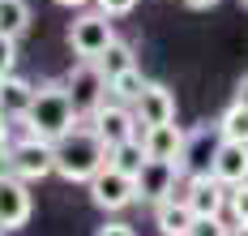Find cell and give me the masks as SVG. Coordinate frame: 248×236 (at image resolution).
<instances>
[{
	"label": "cell",
	"instance_id": "6da1fadb",
	"mask_svg": "<svg viewBox=\"0 0 248 236\" xmlns=\"http://www.w3.org/2000/svg\"><path fill=\"white\" fill-rule=\"evenodd\" d=\"M107 159H111V151L103 146V137L81 120L77 129H69L56 142V176L69 185H90L107 168Z\"/></svg>",
	"mask_w": 248,
	"mask_h": 236
},
{
	"label": "cell",
	"instance_id": "7a4b0ae2",
	"mask_svg": "<svg viewBox=\"0 0 248 236\" xmlns=\"http://www.w3.org/2000/svg\"><path fill=\"white\" fill-rule=\"evenodd\" d=\"M17 125H26V133H30V137L60 142L69 129H77V125H81V116H77L73 95H69V86H64V82H43V86L34 90L30 112H26Z\"/></svg>",
	"mask_w": 248,
	"mask_h": 236
},
{
	"label": "cell",
	"instance_id": "3957f363",
	"mask_svg": "<svg viewBox=\"0 0 248 236\" xmlns=\"http://www.w3.org/2000/svg\"><path fill=\"white\" fill-rule=\"evenodd\" d=\"M64 86H69V95H73V107H77L81 120H90V116L111 99V82L103 78L99 60H77L73 69L64 73Z\"/></svg>",
	"mask_w": 248,
	"mask_h": 236
},
{
	"label": "cell",
	"instance_id": "277c9868",
	"mask_svg": "<svg viewBox=\"0 0 248 236\" xmlns=\"http://www.w3.org/2000/svg\"><path fill=\"white\" fill-rule=\"evenodd\" d=\"M86 125L103 137V146H107V151H116V146H124V142H137V137H141V125H137L133 103H120V99H107V103H103Z\"/></svg>",
	"mask_w": 248,
	"mask_h": 236
},
{
	"label": "cell",
	"instance_id": "5b68a950",
	"mask_svg": "<svg viewBox=\"0 0 248 236\" xmlns=\"http://www.w3.org/2000/svg\"><path fill=\"white\" fill-rule=\"evenodd\" d=\"M218 146H223V129L218 120L214 125H197L188 129V142H184V155H180V176H214V159H218Z\"/></svg>",
	"mask_w": 248,
	"mask_h": 236
},
{
	"label": "cell",
	"instance_id": "8992f818",
	"mask_svg": "<svg viewBox=\"0 0 248 236\" xmlns=\"http://www.w3.org/2000/svg\"><path fill=\"white\" fill-rule=\"evenodd\" d=\"M9 172L13 176H22L26 185L43 181L56 172V142H43V137H17L13 142V155H9Z\"/></svg>",
	"mask_w": 248,
	"mask_h": 236
},
{
	"label": "cell",
	"instance_id": "52a82bcc",
	"mask_svg": "<svg viewBox=\"0 0 248 236\" xmlns=\"http://www.w3.org/2000/svg\"><path fill=\"white\" fill-rule=\"evenodd\" d=\"M116 43V30H111V17L107 13H81L73 17V26H69V48H73L81 60H99L107 48Z\"/></svg>",
	"mask_w": 248,
	"mask_h": 236
},
{
	"label": "cell",
	"instance_id": "ba28073f",
	"mask_svg": "<svg viewBox=\"0 0 248 236\" xmlns=\"http://www.w3.org/2000/svg\"><path fill=\"white\" fill-rule=\"evenodd\" d=\"M90 202L99 210H124L137 202V176H128V172H120V168H103L99 176L90 181Z\"/></svg>",
	"mask_w": 248,
	"mask_h": 236
},
{
	"label": "cell",
	"instance_id": "9c48e42d",
	"mask_svg": "<svg viewBox=\"0 0 248 236\" xmlns=\"http://www.w3.org/2000/svg\"><path fill=\"white\" fill-rule=\"evenodd\" d=\"M175 176H180L175 163H167V159H146V168L137 172V202L163 206L167 198H175Z\"/></svg>",
	"mask_w": 248,
	"mask_h": 236
},
{
	"label": "cell",
	"instance_id": "30bf717a",
	"mask_svg": "<svg viewBox=\"0 0 248 236\" xmlns=\"http://www.w3.org/2000/svg\"><path fill=\"white\" fill-rule=\"evenodd\" d=\"M30 210H34L30 185H26L22 176H13V172H0V223H4L9 232H17V228L30 223Z\"/></svg>",
	"mask_w": 248,
	"mask_h": 236
},
{
	"label": "cell",
	"instance_id": "8fae6325",
	"mask_svg": "<svg viewBox=\"0 0 248 236\" xmlns=\"http://www.w3.org/2000/svg\"><path fill=\"white\" fill-rule=\"evenodd\" d=\"M184 202L193 206L197 219H218L231 202V189H227L218 176H193L188 181V193H184Z\"/></svg>",
	"mask_w": 248,
	"mask_h": 236
},
{
	"label": "cell",
	"instance_id": "7c38bea8",
	"mask_svg": "<svg viewBox=\"0 0 248 236\" xmlns=\"http://www.w3.org/2000/svg\"><path fill=\"white\" fill-rule=\"evenodd\" d=\"M133 112H137V125L141 129H150V125H171L175 120V95L163 82H146V90L133 103Z\"/></svg>",
	"mask_w": 248,
	"mask_h": 236
},
{
	"label": "cell",
	"instance_id": "4fadbf2b",
	"mask_svg": "<svg viewBox=\"0 0 248 236\" xmlns=\"http://www.w3.org/2000/svg\"><path fill=\"white\" fill-rule=\"evenodd\" d=\"M184 142H188V133L180 129V125H150L141 129V146H146V159H167V163H180L184 155Z\"/></svg>",
	"mask_w": 248,
	"mask_h": 236
},
{
	"label": "cell",
	"instance_id": "5bb4252c",
	"mask_svg": "<svg viewBox=\"0 0 248 236\" xmlns=\"http://www.w3.org/2000/svg\"><path fill=\"white\" fill-rule=\"evenodd\" d=\"M214 176L227 185V189H235V185L248 181V146L244 142H227L218 146V159H214Z\"/></svg>",
	"mask_w": 248,
	"mask_h": 236
},
{
	"label": "cell",
	"instance_id": "9a60e30c",
	"mask_svg": "<svg viewBox=\"0 0 248 236\" xmlns=\"http://www.w3.org/2000/svg\"><path fill=\"white\" fill-rule=\"evenodd\" d=\"M34 82L17 78V73H9V78H0V116H9V120H22L30 103H34Z\"/></svg>",
	"mask_w": 248,
	"mask_h": 236
},
{
	"label": "cell",
	"instance_id": "2e32d148",
	"mask_svg": "<svg viewBox=\"0 0 248 236\" xmlns=\"http://www.w3.org/2000/svg\"><path fill=\"white\" fill-rule=\"evenodd\" d=\"M193 223H197V215H193V206L184 198H167L163 206H154V228L163 236H188Z\"/></svg>",
	"mask_w": 248,
	"mask_h": 236
},
{
	"label": "cell",
	"instance_id": "e0dca14e",
	"mask_svg": "<svg viewBox=\"0 0 248 236\" xmlns=\"http://www.w3.org/2000/svg\"><path fill=\"white\" fill-rule=\"evenodd\" d=\"M30 30V4L26 0H0V34L22 39Z\"/></svg>",
	"mask_w": 248,
	"mask_h": 236
},
{
	"label": "cell",
	"instance_id": "ac0fdd59",
	"mask_svg": "<svg viewBox=\"0 0 248 236\" xmlns=\"http://www.w3.org/2000/svg\"><path fill=\"white\" fill-rule=\"evenodd\" d=\"M99 69H103V78L111 82V78H120V73H128V69H137V60H133V48L124 43V39H116L107 52L99 56Z\"/></svg>",
	"mask_w": 248,
	"mask_h": 236
},
{
	"label": "cell",
	"instance_id": "d6986e66",
	"mask_svg": "<svg viewBox=\"0 0 248 236\" xmlns=\"http://www.w3.org/2000/svg\"><path fill=\"white\" fill-rule=\"evenodd\" d=\"M107 163H111V168H120V172H128V176H137V172L146 168V146H141V137H137V142H124V146H116Z\"/></svg>",
	"mask_w": 248,
	"mask_h": 236
},
{
	"label": "cell",
	"instance_id": "ffe728a7",
	"mask_svg": "<svg viewBox=\"0 0 248 236\" xmlns=\"http://www.w3.org/2000/svg\"><path fill=\"white\" fill-rule=\"evenodd\" d=\"M218 129H223L227 142H244L248 146V107L244 103H231L223 116H218Z\"/></svg>",
	"mask_w": 248,
	"mask_h": 236
},
{
	"label": "cell",
	"instance_id": "44dd1931",
	"mask_svg": "<svg viewBox=\"0 0 248 236\" xmlns=\"http://www.w3.org/2000/svg\"><path fill=\"white\" fill-rule=\"evenodd\" d=\"M146 82L150 78H141V69H128V73H120V78H111V99H120V103H137L141 90H146Z\"/></svg>",
	"mask_w": 248,
	"mask_h": 236
},
{
	"label": "cell",
	"instance_id": "7402d4cb",
	"mask_svg": "<svg viewBox=\"0 0 248 236\" xmlns=\"http://www.w3.org/2000/svg\"><path fill=\"white\" fill-rule=\"evenodd\" d=\"M13 69H17V39L0 34V78H9Z\"/></svg>",
	"mask_w": 248,
	"mask_h": 236
},
{
	"label": "cell",
	"instance_id": "603a6c76",
	"mask_svg": "<svg viewBox=\"0 0 248 236\" xmlns=\"http://www.w3.org/2000/svg\"><path fill=\"white\" fill-rule=\"evenodd\" d=\"M227 210H231V219H235V223H248V181L231 189V202H227Z\"/></svg>",
	"mask_w": 248,
	"mask_h": 236
},
{
	"label": "cell",
	"instance_id": "cb8c5ba5",
	"mask_svg": "<svg viewBox=\"0 0 248 236\" xmlns=\"http://www.w3.org/2000/svg\"><path fill=\"white\" fill-rule=\"evenodd\" d=\"M9 155H13V125L9 116H0V172H9Z\"/></svg>",
	"mask_w": 248,
	"mask_h": 236
},
{
	"label": "cell",
	"instance_id": "d4e9b609",
	"mask_svg": "<svg viewBox=\"0 0 248 236\" xmlns=\"http://www.w3.org/2000/svg\"><path fill=\"white\" fill-rule=\"evenodd\" d=\"M188 236H231V228H227V223H223V215H218V219H197Z\"/></svg>",
	"mask_w": 248,
	"mask_h": 236
},
{
	"label": "cell",
	"instance_id": "484cf974",
	"mask_svg": "<svg viewBox=\"0 0 248 236\" xmlns=\"http://www.w3.org/2000/svg\"><path fill=\"white\" fill-rule=\"evenodd\" d=\"M94 4H99V13H107V17H124V13L137 9V0H94Z\"/></svg>",
	"mask_w": 248,
	"mask_h": 236
},
{
	"label": "cell",
	"instance_id": "4316f807",
	"mask_svg": "<svg viewBox=\"0 0 248 236\" xmlns=\"http://www.w3.org/2000/svg\"><path fill=\"white\" fill-rule=\"evenodd\" d=\"M94 236H137V232H133L128 223H103V228H99Z\"/></svg>",
	"mask_w": 248,
	"mask_h": 236
},
{
	"label": "cell",
	"instance_id": "83f0119b",
	"mask_svg": "<svg viewBox=\"0 0 248 236\" xmlns=\"http://www.w3.org/2000/svg\"><path fill=\"white\" fill-rule=\"evenodd\" d=\"M235 103H244V107H248V73L240 78V86H235Z\"/></svg>",
	"mask_w": 248,
	"mask_h": 236
},
{
	"label": "cell",
	"instance_id": "f1b7e54d",
	"mask_svg": "<svg viewBox=\"0 0 248 236\" xmlns=\"http://www.w3.org/2000/svg\"><path fill=\"white\" fill-rule=\"evenodd\" d=\"M184 4H188V9H214L218 0H184Z\"/></svg>",
	"mask_w": 248,
	"mask_h": 236
},
{
	"label": "cell",
	"instance_id": "f546056e",
	"mask_svg": "<svg viewBox=\"0 0 248 236\" xmlns=\"http://www.w3.org/2000/svg\"><path fill=\"white\" fill-rule=\"evenodd\" d=\"M56 4H64V9H81V4H90V0H56Z\"/></svg>",
	"mask_w": 248,
	"mask_h": 236
},
{
	"label": "cell",
	"instance_id": "4dcf8cb0",
	"mask_svg": "<svg viewBox=\"0 0 248 236\" xmlns=\"http://www.w3.org/2000/svg\"><path fill=\"white\" fill-rule=\"evenodd\" d=\"M231 236H248V223H235V228H231Z\"/></svg>",
	"mask_w": 248,
	"mask_h": 236
},
{
	"label": "cell",
	"instance_id": "1f68e13d",
	"mask_svg": "<svg viewBox=\"0 0 248 236\" xmlns=\"http://www.w3.org/2000/svg\"><path fill=\"white\" fill-rule=\"evenodd\" d=\"M4 232H9V228H4V223H0V236H4Z\"/></svg>",
	"mask_w": 248,
	"mask_h": 236
},
{
	"label": "cell",
	"instance_id": "d6a6232c",
	"mask_svg": "<svg viewBox=\"0 0 248 236\" xmlns=\"http://www.w3.org/2000/svg\"><path fill=\"white\" fill-rule=\"evenodd\" d=\"M240 4H244V9H248V0H240Z\"/></svg>",
	"mask_w": 248,
	"mask_h": 236
}]
</instances>
